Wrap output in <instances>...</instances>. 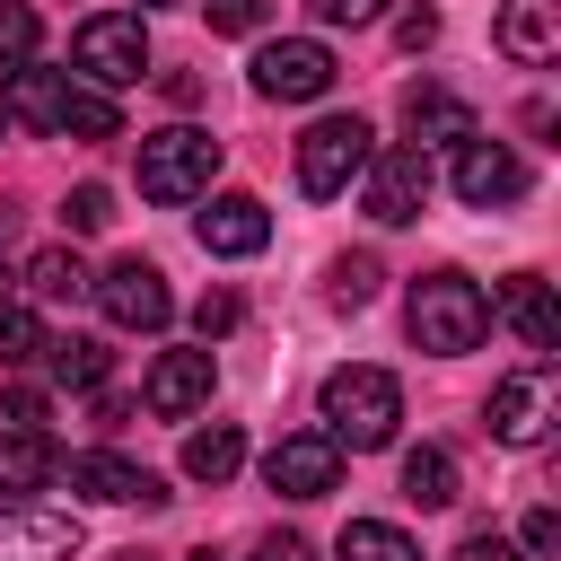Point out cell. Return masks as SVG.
Returning a JSON list of instances; mask_svg holds the SVG:
<instances>
[{
	"mask_svg": "<svg viewBox=\"0 0 561 561\" xmlns=\"http://www.w3.org/2000/svg\"><path fill=\"white\" fill-rule=\"evenodd\" d=\"M0 114H9V123H35V131H53V140H123L114 96H105V88H88V79H70V70H44V61L9 70Z\"/></svg>",
	"mask_w": 561,
	"mask_h": 561,
	"instance_id": "obj_1",
	"label": "cell"
},
{
	"mask_svg": "<svg viewBox=\"0 0 561 561\" xmlns=\"http://www.w3.org/2000/svg\"><path fill=\"white\" fill-rule=\"evenodd\" d=\"M316 412H324V438H333V447H386L394 421H403V386H394L386 368L351 359V368H333V377L316 386Z\"/></svg>",
	"mask_w": 561,
	"mask_h": 561,
	"instance_id": "obj_2",
	"label": "cell"
},
{
	"mask_svg": "<svg viewBox=\"0 0 561 561\" xmlns=\"http://www.w3.org/2000/svg\"><path fill=\"white\" fill-rule=\"evenodd\" d=\"M482 333H491L482 280H465V272H421V280H412V342H421V351L456 359V351H473Z\"/></svg>",
	"mask_w": 561,
	"mask_h": 561,
	"instance_id": "obj_3",
	"label": "cell"
},
{
	"mask_svg": "<svg viewBox=\"0 0 561 561\" xmlns=\"http://www.w3.org/2000/svg\"><path fill=\"white\" fill-rule=\"evenodd\" d=\"M210 175H219V140H210V131H193V123L140 131V193H149L158 210L202 202V193H210Z\"/></svg>",
	"mask_w": 561,
	"mask_h": 561,
	"instance_id": "obj_4",
	"label": "cell"
},
{
	"mask_svg": "<svg viewBox=\"0 0 561 561\" xmlns=\"http://www.w3.org/2000/svg\"><path fill=\"white\" fill-rule=\"evenodd\" d=\"M70 61H79V79L88 88H131L140 70H149V26H140V9H96L88 26H79V44H70Z\"/></svg>",
	"mask_w": 561,
	"mask_h": 561,
	"instance_id": "obj_5",
	"label": "cell"
},
{
	"mask_svg": "<svg viewBox=\"0 0 561 561\" xmlns=\"http://www.w3.org/2000/svg\"><path fill=\"white\" fill-rule=\"evenodd\" d=\"M368 149H377V131H368L359 114H324V123H307V140H298V193H316V202L351 193L359 167H368Z\"/></svg>",
	"mask_w": 561,
	"mask_h": 561,
	"instance_id": "obj_6",
	"label": "cell"
},
{
	"mask_svg": "<svg viewBox=\"0 0 561 561\" xmlns=\"http://www.w3.org/2000/svg\"><path fill=\"white\" fill-rule=\"evenodd\" d=\"M482 421H491V438H500V447H543V438H552V421H561V386H552V368L535 359V368L500 377V386H491V403H482Z\"/></svg>",
	"mask_w": 561,
	"mask_h": 561,
	"instance_id": "obj_7",
	"label": "cell"
},
{
	"mask_svg": "<svg viewBox=\"0 0 561 561\" xmlns=\"http://www.w3.org/2000/svg\"><path fill=\"white\" fill-rule=\"evenodd\" d=\"M359 202H368V219H377V228L421 219V202H430V149H412V140L368 149V167H359Z\"/></svg>",
	"mask_w": 561,
	"mask_h": 561,
	"instance_id": "obj_8",
	"label": "cell"
},
{
	"mask_svg": "<svg viewBox=\"0 0 561 561\" xmlns=\"http://www.w3.org/2000/svg\"><path fill=\"white\" fill-rule=\"evenodd\" d=\"M96 289V307H105V324L114 333H167L175 324V289H167V272L158 263H140V254H123L105 280H88Z\"/></svg>",
	"mask_w": 561,
	"mask_h": 561,
	"instance_id": "obj_9",
	"label": "cell"
},
{
	"mask_svg": "<svg viewBox=\"0 0 561 561\" xmlns=\"http://www.w3.org/2000/svg\"><path fill=\"white\" fill-rule=\"evenodd\" d=\"M324 88H333V53H324L316 35H280V44L254 53V96H272V105H316Z\"/></svg>",
	"mask_w": 561,
	"mask_h": 561,
	"instance_id": "obj_10",
	"label": "cell"
},
{
	"mask_svg": "<svg viewBox=\"0 0 561 561\" xmlns=\"http://www.w3.org/2000/svg\"><path fill=\"white\" fill-rule=\"evenodd\" d=\"M263 482H272L280 500H324V491H342V447H333L324 430H289V438H272Z\"/></svg>",
	"mask_w": 561,
	"mask_h": 561,
	"instance_id": "obj_11",
	"label": "cell"
},
{
	"mask_svg": "<svg viewBox=\"0 0 561 561\" xmlns=\"http://www.w3.org/2000/svg\"><path fill=\"white\" fill-rule=\"evenodd\" d=\"M526 193V158L508 149V140H456V202L465 210H500V202H517Z\"/></svg>",
	"mask_w": 561,
	"mask_h": 561,
	"instance_id": "obj_12",
	"label": "cell"
},
{
	"mask_svg": "<svg viewBox=\"0 0 561 561\" xmlns=\"http://www.w3.org/2000/svg\"><path fill=\"white\" fill-rule=\"evenodd\" d=\"M193 237H202V254H263L272 245V210L254 202V193H202V219H193Z\"/></svg>",
	"mask_w": 561,
	"mask_h": 561,
	"instance_id": "obj_13",
	"label": "cell"
},
{
	"mask_svg": "<svg viewBox=\"0 0 561 561\" xmlns=\"http://www.w3.org/2000/svg\"><path fill=\"white\" fill-rule=\"evenodd\" d=\"M70 491H88V500H105V508H158V500H167V482H158L149 465L114 456V447L70 456Z\"/></svg>",
	"mask_w": 561,
	"mask_h": 561,
	"instance_id": "obj_14",
	"label": "cell"
},
{
	"mask_svg": "<svg viewBox=\"0 0 561 561\" xmlns=\"http://www.w3.org/2000/svg\"><path fill=\"white\" fill-rule=\"evenodd\" d=\"M140 403H149L158 421H193V412L210 403V342H202V351H158V368L140 377Z\"/></svg>",
	"mask_w": 561,
	"mask_h": 561,
	"instance_id": "obj_15",
	"label": "cell"
},
{
	"mask_svg": "<svg viewBox=\"0 0 561 561\" xmlns=\"http://www.w3.org/2000/svg\"><path fill=\"white\" fill-rule=\"evenodd\" d=\"M403 131H412V149H456V140H473L482 123H473V105H465L456 88L412 79V88H403Z\"/></svg>",
	"mask_w": 561,
	"mask_h": 561,
	"instance_id": "obj_16",
	"label": "cell"
},
{
	"mask_svg": "<svg viewBox=\"0 0 561 561\" xmlns=\"http://www.w3.org/2000/svg\"><path fill=\"white\" fill-rule=\"evenodd\" d=\"M70 552H79V517L26 508V500L0 508V561H70Z\"/></svg>",
	"mask_w": 561,
	"mask_h": 561,
	"instance_id": "obj_17",
	"label": "cell"
},
{
	"mask_svg": "<svg viewBox=\"0 0 561 561\" xmlns=\"http://www.w3.org/2000/svg\"><path fill=\"white\" fill-rule=\"evenodd\" d=\"M491 316H500L526 351H552V342H561V307H552V280H543V272H508L500 298H491Z\"/></svg>",
	"mask_w": 561,
	"mask_h": 561,
	"instance_id": "obj_18",
	"label": "cell"
},
{
	"mask_svg": "<svg viewBox=\"0 0 561 561\" xmlns=\"http://www.w3.org/2000/svg\"><path fill=\"white\" fill-rule=\"evenodd\" d=\"M500 53H508L517 70L561 61V0H508V9H500Z\"/></svg>",
	"mask_w": 561,
	"mask_h": 561,
	"instance_id": "obj_19",
	"label": "cell"
},
{
	"mask_svg": "<svg viewBox=\"0 0 561 561\" xmlns=\"http://www.w3.org/2000/svg\"><path fill=\"white\" fill-rule=\"evenodd\" d=\"M237 465H245V430H237V421H210V430H193V438H184V473H193V482H210V491H219Z\"/></svg>",
	"mask_w": 561,
	"mask_h": 561,
	"instance_id": "obj_20",
	"label": "cell"
},
{
	"mask_svg": "<svg viewBox=\"0 0 561 561\" xmlns=\"http://www.w3.org/2000/svg\"><path fill=\"white\" fill-rule=\"evenodd\" d=\"M53 482V438L44 430H0V491H44Z\"/></svg>",
	"mask_w": 561,
	"mask_h": 561,
	"instance_id": "obj_21",
	"label": "cell"
},
{
	"mask_svg": "<svg viewBox=\"0 0 561 561\" xmlns=\"http://www.w3.org/2000/svg\"><path fill=\"white\" fill-rule=\"evenodd\" d=\"M79 289H88V272H79V254H70V245L26 254V298H35V307H70Z\"/></svg>",
	"mask_w": 561,
	"mask_h": 561,
	"instance_id": "obj_22",
	"label": "cell"
},
{
	"mask_svg": "<svg viewBox=\"0 0 561 561\" xmlns=\"http://www.w3.org/2000/svg\"><path fill=\"white\" fill-rule=\"evenodd\" d=\"M333 561H421V543L403 526H386V517H351L342 543H333Z\"/></svg>",
	"mask_w": 561,
	"mask_h": 561,
	"instance_id": "obj_23",
	"label": "cell"
},
{
	"mask_svg": "<svg viewBox=\"0 0 561 561\" xmlns=\"http://www.w3.org/2000/svg\"><path fill=\"white\" fill-rule=\"evenodd\" d=\"M44 368L61 386H105V342L96 333H44Z\"/></svg>",
	"mask_w": 561,
	"mask_h": 561,
	"instance_id": "obj_24",
	"label": "cell"
},
{
	"mask_svg": "<svg viewBox=\"0 0 561 561\" xmlns=\"http://www.w3.org/2000/svg\"><path fill=\"white\" fill-rule=\"evenodd\" d=\"M403 500L412 508H447L456 500V456L447 447H412L403 456Z\"/></svg>",
	"mask_w": 561,
	"mask_h": 561,
	"instance_id": "obj_25",
	"label": "cell"
},
{
	"mask_svg": "<svg viewBox=\"0 0 561 561\" xmlns=\"http://www.w3.org/2000/svg\"><path fill=\"white\" fill-rule=\"evenodd\" d=\"M0 359H9V368L44 359V324H35V307H26V298H0Z\"/></svg>",
	"mask_w": 561,
	"mask_h": 561,
	"instance_id": "obj_26",
	"label": "cell"
},
{
	"mask_svg": "<svg viewBox=\"0 0 561 561\" xmlns=\"http://www.w3.org/2000/svg\"><path fill=\"white\" fill-rule=\"evenodd\" d=\"M35 44H44L35 9H26V0H0V70H26V61H35Z\"/></svg>",
	"mask_w": 561,
	"mask_h": 561,
	"instance_id": "obj_27",
	"label": "cell"
},
{
	"mask_svg": "<svg viewBox=\"0 0 561 561\" xmlns=\"http://www.w3.org/2000/svg\"><path fill=\"white\" fill-rule=\"evenodd\" d=\"M377 280H386V263H377V254H342V263H333V307H368V298H377Z\"/></svg>",
	"mask_w": 561,
	"mask_h": 561,
	"instance_id": "obj_28",
	"label": "cell"
},
{
	"mask_svg": "<svg viewBox=\"0 0 561 561\" xmlns=\"http://www.w3.org/2000/svg\"><path fill=\"white\" fill-rule=\"evenodd\" d=\"M61 228H70V237H96V228H114V193H105V184H79V193L61 202Z\"/></svg>",
	"mask_w": 561,
	"mask_h": 561,
	"instance_id": "obj_29",
	"label": "cell"
},
{
	"mask_svg": "<svg viewBox=\"0 0 561 561\" xmlns=\"http://www.w3.org/2000/svg\"><path fill=\"white\" fill-rule=\"evenodd\" d=\"M193 333H202V342L237 333V289H202V307H193Z\"/></svg>",
	"mask_w": 561,
	"mask_h": 561,
	"instance_id": "obj_30",
	"label": "cell"
},
{
	"mask_svg": "<svg viewBox=\"0 0 561 561\" xmlns=\"http://www.w3.org/2000/svg\"><path fill=\"white\" fill-rule=\"evenodd\" d=\"M202 9H210V35H254L272 0H202Z\"/></svg>",
	"mask_w": 561,
	"mask_h": 561,
	"instance_id": "obj_31",
	"label": "cell"
},
{
	"mask_svg": "<svg viewBox=\"0 0 561 561\" xmlns=\"http://www.w3.org/2000/svg\"><path fill=\"white\" fill-rule=\"evenodd\" d=\"M316 9V26H377L386 18V0H307Z\"/></svg>",
	"mask_w": 561,
	"mask_h": 561,
	"instance_id": "obj_32",
	"label": "cell"
},
{
	"mask_svg": "<svg viewBox=\"0 0 561 561\" xmlns=\"http://www.w3.org/2000/svg\"><path fill=\"white\" fill-rule=\"evenodd\" d=\"M254 561H316V543L289 535V526H272V535H254Z\"/></svg>",
	"mask_w": 561,
	"mask_h": 561,
	"instance_id": "obj_33",
	"label": "cell"
},
{
	"mask_svg": "<svg viewBox=\"0 0 561 561\" xmlns=\"http://www.w3.org/2000/svg\"><path fill=\"white\" fill-rule=\"evenodd\" d=\"M526 552H535V561L561 552V508H535V517H526Z\"/></svg>",
	"mask_w": 561,
	"mask_h": 561,
	"instance_id": "obj_34",
	"label": "cell"
},
{
	"mask_svg": "<svg viewBox=\"0 0 561 561\" xmlns=\"http://www.w3.org/2000/svg\"><path fill=\"white\" fill-rule=\"evenodd\" d=\"M456 561H526V552H517L508 535H491V526H482V535H465V543H456Z\"/></svg>",
	"mask_w": 561,
	"mask_h": 561,
	"instance_id": "obj_35",
	"label": "cell"
},
{
	"mask_svg": "<svg viewBox=\"0 0 561 561\" xmlns=\"http://www.w3.org/2000/svg\"><path fill=\"white\" fill-rule=\"evenodd\" d=\"M9 430H44V386H9Z\"/></svg>",
	"mask_w": 561,
	"mask_h": 561,
	"instance_id": "obj_36",
	"label": "cell"
},
{
	"mask_svg": "<svg viewBox=\"0 0 561 561\" xmlns=\"http://www.w3.org/2000/svg\"><path fill=\"white\" fill-rule=\"evenodd\" d=\"M394 35H403V53H421V44L438 35V9H403V18H394Z\"/></svg>",
	"mask_w": 561,
	"mask_h": 561,
	"instance_id": "obj_37",
	"label": "cell"
},
{
	"mask_svg": "<svg viewBox=\"0 0 561 561\" xmlns=\"http://www.w3.org/2000/svg\"><path fill=\"white\" fill-rule=\"evenodd\" d=\"M9 237H18V210H9V202H0V245H9Z\"/></svg>",
	"mask_w": 561,
	"mask_h": 561,
	"instance_id": "obj_38",
	"label": "cell"
},
{
	"mask_svg": "<svg viewBox=\"0 0 561 561\" xmlns=\"http://www.w3.org/2000/svg\"><path fill=\"white\" fill-rule=\"evenodd\" d=\"M140 9H175V0H140Z\"/></svg>",
	"mask_w": 561,
	"mask_h": 561,
	"instance_id": "obj_39",
	"label": "cell"
},
{
	"mask_svg": "<svg viewBox=\"0 0 561 561\" xmlns=\"http://www.w3.org/2000/svg\"><path fill=\"white\" fill-rule=\"evenodd\" d=\"M193 561H219V552H193Z\"/></svg>",
	"mask_w": 561,
	"mask_h": 561,
	"instance_id": "obj_40",
	"label": "cell"
},
{
	"mask_svg": "<svg viewBox=\"0 0 561 561\" xmlns=\"http://www.w3.org/2000/svg\"><path fill=\"white\" fill-rule=\"evenodd\" d=\"M0 131H9V114H0Z\"/></svg>",
	"mask_w": 561,
	"mask_h": 561,
	"instance_id": "obj_41",
	"label": "cell"
},
{
	"mask_svg": "<svg viewBox=\"0 0 561 561\" xmlns=\"http://www.w3.org/2000/svg\"><path fill=\"white\" fill-rule=\"evenodd\" d=\"M0 298H9V280H0Z\"/></svg>",
	"mask_w": 561,
	"mask_h": 561,
	"instance_id": "obj_42",
	"label": "cell"
}]
</instances>
